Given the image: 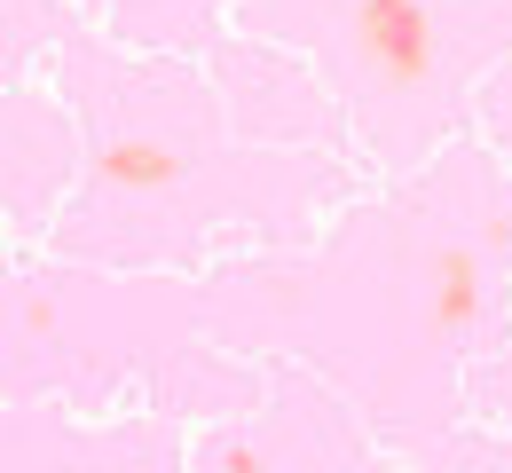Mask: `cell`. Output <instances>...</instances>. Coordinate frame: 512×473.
Masks as SVG:
<instances>
[{
	"instance_id": "obj_1",
	"label": "cell",
	"mask_w": 512,
	"mask_h": 473,
	"mask_svg": "<svg viewBox=\"0 0 512 473\" xmlns=\"http://www.w3.org/2000/svg\"><path fill=\"white\" fill-rule=\"evenodd\" d=\"M355 48L379 71V87H394V95L434 87V64H442L426 0H355Z\"/></svg>"
},
{
	"instance_id": "obj_2",
	"label": "cell",
	"mask_w": 512,
	"mask_h": 473,
	"mask_svg": "<svg viewBox=\"0 0 512 473\" xmlns=\"http://www.w3.org/2000/svg\"><path fill=\"white\" fill-rule=\"evenodd\" d=\"M473 316H481V253L442 245L426 261V324H434V339H465Z\"/></svg>"
},
{
	"instance_id": "obj_3",
	"label": "cell",
	"mask_w": 512,
	"mask_h": 473,
	"mask_svg": "<svg viewBox=\"0 0 512 473\" xmlns=\"http://www.w3.org/2000/svg\"><path fill=\"white\" fill-rule=\"evenodd\" d=\"M190 174V150L182 142H103L95 150V182L103 190H166V182H182Z\"/></svg>"
}]
</instances>
